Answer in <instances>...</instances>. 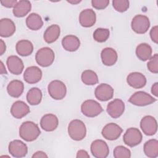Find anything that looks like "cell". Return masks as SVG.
<instances>
[{
  "instance_id": "obj_1",
  "label": "cell",
  "mask_w": 158,
  "mask_h": 158,
  "mask_svg": "<svg viewBox=\"0 0 158 158\" xmlns=\"http://www.w3.org/2000/svg\"><path fill=\"white\" fill-rule=\"evenodd\" d=\"M41 131L37 124L31 121H26L19 128V136L25 141H33L40 136Z\"/></svg>"
},
{
  "instance_id": "obj_2",
  "label": "cell",
  "mask_w": 158,
  "mask_h": 158,
  "mask_svg": "<svg viewBox=\"0 0 158 158\" xmlns=\"http://www.w3.org/2000/svg\"><path fill=\"white\" fill-rule=\"evenodd\" d=\"M69 136L75 141H81L85 138L86 134V128L85 123L80 120H72L68 126Z\"/></svg>"
},
{
  "instance_id": "obj_3",
  "label": "cell",
  "mask_w": 158,
  "mask_h": 158,
  "mask_svg": "<svg viewBox=\"0 0 158 158\" xmlns=\"http://www.w3.org/2000/svg\"><path fill=\"white\" fill-rule=\"evenodd\" d=\"M55 58L54 52L50 48L44 47L40 49L36 53L35 60L38 65L43 67L50 66Z\"/></svg>"
},
{
  "instance_id": "obj_4",
  "label": "cell",
  "mask_w": 158,
  "mask_h": 158,
  "mask_svg": "<svg viewBox=\"0 0 158 158\" xmlns=\"http://www.w3.org/2000/svg\"><path fill=\"white\" fill-rule=\"evenodd\" d=\"M48 91L50 96L56 100L64 99L67 93V88L64 83L60 80H55L49 83Z\"/></svg>"
},
{
  "instance_id": "obj_5",
  "label": "cell",
  "mask_w": 158,
  "mask_h": 158,
  "mask_svg": "<svg viewBox=\"0 0 158 158\" xmlns=\"http://www.w3.org/2000/svg\"><path fill=\"white\" fill-rule=\"evenodd\" d=\"M81 111L86 117H94L99 115L103 111V109L96 101L88 99L81 104Z\"/></svg>"
},
{
  "instance_id": "obj_6",
  "label": "cell",
  "mask_w": 158,
  "mask_h": 158,
  "mask_svg": "<svg viewBox=\"0 0 158 158\" xmlns=\"http://www.w3.org/2000/svg\"><path fill=\"white\" fill-rule=\"evenodd\" d=\"M128 101L137 106H145L156 102V99L146 92L139 91L133 93L129 98Z\"/></svg>"
},
{
  "instance_id": "obj_7",
  "label": "cell",
  "mask_w": 158,
  "mask_h": 158,
  "mask_svg": "<svg viewBox=\"0 0 158 158\" xmlns=\"http://www.w3.org/2000/svg\"><path fill=\"white\" fill-rule=\"evenodd\" d=\"M131 27L135 33L138 34H144L147 32L149 28V19L144 15H136L131 20Z\"/></svg>"
},
{
  "instance_id": "obj_8",
  "label": "cell",
  "mask_w": 158,
  "mask_h": 158,
  "mask_svg": "<svg viewBox=\"0 0 158 158\" xmlns=\"http://www.w3.org/2000/svg\"><path fill=\"white\" fill-rule=\"evenodd\" d=\"M142 138V134L138 128H130L124 133L123 141L126 145L133 148L138 145L141 142Z\"/></svg>"
},
{
  "instance_id": "obj_9",
  "label": "cell",
  "mask_w": 158,
  "mask_h": 158,
  "mask_svg": "<svg viewBox=\"0 0 158 158\" xmlns=\"http://www.w3.org/2000/svg\"><path fill=\"white\" fill-rule=\"evenodd\" d=\"M91 152L96 158H106L109 154L107 143L102 139H96L91 144Z\"/></svg>"
},
{
  "instance_id": "obj_10",
  "label": "cell",
  "mask_w": 158,
  "mask_h": 158,
  "mask_svg": "<svg viewBox=\"0 0 158 158\" xmlns=\"http://www.w3.org/2000/svg\"><path fill=\"white\" fill-rule=\"evenodd\" d=\"M123 131L122 128L115 123H109L106 125L102 130V136L110 141L117 139Z\"/></svg>"
},
{
  "instance_id": "obj_11",
  "label": "cell",
  "mask_w": 158,
  "mask_h": 158,
  "mask_svg": "<svg viewBox=\"0 0 158 158\" xmlns=\"http://www.w3.org/2000/svg\"><path fill=\"white\" fill-rule=\"evenodd\" d=\"M140 127L146 135L152 136L157 132V123L154 117L146 115L141 120Z\"/></svg>"
},
{
  "instance_id": "obj_12",
  "label": "cell",
  "mask_w": 158,
  "mask_h": 158,
  "mask_svg": "<svg viewBox=\"0 0 158 158\" xmlns=\"http://www.w3.org/2000/svg\"><path fill=\"white\" fill-rule=\"evenodd\" d=\"M9 152L14 157H23L28 153V147L23 141L15 139L9 144Z\"/></svg>"
},
{
  "instance_id": "obj_13",
  "label": "cell",
  "mask_w": 158,
  "mask_h": 158,
  "mask_svg": "<svg viewBox=\"0 0 158 158\" xmlns=\"http://www.w3.org/2000/svg\"><path fill=\"white\" fill-rule=\"evenodd\" d=\"M106 110L111 117L114 118H118L125 110V103L120 99H115L109 102Z\"/></svg>"
},
{
  "instance_id": "obj_14",
  "label": "cell",
  "mask_w": 158,
  "mask_h": 158,
  "mask_svg": "<svg viewBox=\"0 0 158 158\" xmlns=\"http://www.w3.org/2000/svg\"><path fill=\"white\" fill-rule=\"evenodd\" d=\"M94 95L98 100L107 101L113 98L114 89L108 84L101 83L96 88Z\"/></svg>"
},
{
  "instance_id": "obj_15",
  "label": "cell",
  "mask_w": 158,
  "mask_h": 158,
  "mask_svg": "<svg viewBox=\"0 0 158 158\" xmlns=\"http://www.w3.org/2000/svg\"><path fill=\"white\" fill-rule=\"evenodd\" d=\"M41 70L36 66H30L26 69L23 73L24 80L30 84H35L40 81L42 77Z\"/></svg>"
},
{
  "instance_id": "obj_16",
  "label": "cell",
  "mask_w": 158,
  "mask_h": 158,
  "mask_svg": "<svg viewBox=\"0 0 158 158\" xmlns=\"http://www.w3.org/2000/svg\"><path fill=\"white\" fill-rule=\"evenodd\" d=\"M59 125V120L56 115L52 114H47L42 117L40 120V126L46 131L55 130Z\"/></svg>"
},
{
  "instance_id": "obj_17",
  "label": "cell",
  "mask_w": 158,
  "mask_h": 158,
  "mask_svg": "<svg viewBox=\"0 0 158 158\" xmlns=\"http://www.w3.org/2000/svg\"><path fill=\"white\" fill-rule=\"evenodd\" d=\"M96 21L95 12L91 9H86L82 10L79 15V22L83 27H91Z\"/></svg>"
},
{
  "instance_id": "obj_18",
  "label": "cell",
  "mask_w": 158,
  "mask_h": 158,
  "mask_svg": "<svg viewBox=\"0 0 158 158\" xmlns=\"http://www.w3.org/2000/svg\"><path fill=\"white\" fill-rule=\"evenodd\" d=\"M30 112L29 106L22 101H17L10 108V114L15 118H22Z\"/></svg>"
},
{
  "instance_id": "obj_19",
  "label": "cell",
  "mask_w": 158,
  "mask_h": 158,
  "mask_svg": "<svg viewBox=\"0 0 158 158\" xmlns=\"http://www.w3.org/2000/svg\"><path fill=\"white\" fill-rule=\"evenodd\" d=\"M145 76L140 72L130 73L127 77V83L133 88L140 89L143 88L146 84Z\"/></svg>"
},
{
  "instance_id": "obj_20",
  "label": "cell",
  "mask_w": 158,
  "mask_h": 158,
  "mask_svg": "<svg viewBox=\"0 0 158 158\" xmlns=\"http://www.w3.org/2000/svg\"><path fill=\"white\" fill-rule=\"evenodd\" d=\"M6 64L9 72L14 75H20L24 68L22 60L17 56H10L6 60Z\"/></svg>"
},
{
  "instance_id": "obj_21",
  "label": "cell",
  "mask_w": 158,
  "mask_h": 158,
  "mask_svg": "<svg viewBox=\"0 0 158 158\" xmlns=\"http://www.w3.org/2000/svg\"><path fill=\"white\" fill-rule=\"evenodd\" d=\"M102 62L107 66H112L115 64L118 59L116 51L112 48H105L101 52Z\"/></svg>"
},
{
  "instance_id": "obj_22",
  "label": "cell",
  "mask_w": 158,
  "mask_h": 158,
  "mask_svg": "<svg viewBox=\"0 0 158 158\" xmlns=\"http://www.w3.org/2000/svg\"><path fill=\"white\" fill-rule=\"evenodd\" d=\"M15 25L10 19L4 18L0 20V35L7 38L12 36L15 31Z\"/></svg>"
},
{
  "instance_id": "obj_23",
  "label": "cell",
  "mask_w": 158,
  "mask_h": 158,
  "mask_svg": "<svg viewBox=\"0 0 158 158\" xmlns=\"http://www.w3.org/2000/svg\"><path fill=\"white\" fill-rule=\"evenodd\" d=\"M62 45L65 50L69 52H73L79 48L80 41L77 36L69 35L62 38Z\"/></svg>"
},
{
  "instance_id": "obj_24",
  "label": "cell",
  "mask_w": 158,
  "mask_h": 158,
  "mask_svg": "<svg viewBox=\"0 0 158 158\" xmlns=\"http://www.w3.org/2000/svg\"><path fill=\"white\" fill-rule=\"evenodd\" d=\"M31 9V4L29 1L20 0L17 2L14 7L12 12L14 16L17 17H23L25 16Z\"/></svg>"
},
{
  "instance_id": "obj_25",
  "label": "cell",
  "mask_w": 158,
  "mask_h": 158,
  "mask_svg": "<svg viewBox=\"0 0 158 158\" xmlns=\"http://www.w3.org/2000/svg\"><path fill=\"white\" fill-rule=\"evenodd\" d=\"M23 83L19 80H14L9 82L7 86L8 94L13 98L20 97L23 92Z\"/></svg>"
},
{
  "instance_id": "obj_26",
  "label": "cell",
  "mask_w": 158,
  "mask_h": 158,
  "mask_svg": "<svg viewBox=\"0 0 158 158\" xmlns=\"http://www.w3.org/2000/svg\"><path fill=\"white\" fill-rule=\"evenodd\" d=\"M60 33V29L59 26L56 24H53L46 29L44 33L43 38L47 43H52L58 39Z\"/></svg>"
},
{
  "instance_id": "obj_27",
  "label": "cell",
  "mask_w": 158,
  "mask_h": 158,
  "mask_svg": "<svg viewBox=\"0 0 158 158\" xmlns=\"http://www.w3.org/2000/svg\"><path fill=\"white\" fill-rule=\"evenodd\" d=\"M17 52L21 56H28L33 51V45L31 41L27 40L19 41L15 46Z\"/></svg>"
},
{
  "instance_id": "obj_28",
  "label": "cell",
  "mask_w": 158,
  "mask_h": 158,
  "mask_svg": "<svg viewBox=\"0 0 158 158\" xmlns=\"http://www.w3.org/2000/svg\"><path fill=\"white\" fill-rule=\"evenodd\" d=\"M152 50L151 46L147 43H141L136 48V55L142 61L149 59L152 56Z\"/></svg>"
},
{
  "instance_id": "obj_29",
  "label": "cell",
  "mask_w": 158,
  "mask_h": 158,
  "mask_svg": "<svg viewBox=\"0 0 158 158\" xmlns=\"http://www.w3.org/2000/svg\"><path fill=\"white\" fill-rule=\"evenodd\" d=\"M145 155L151 158L158 156V141L156 139H151L147 141L143 147Z\"/></svg>"
},
{
  "instance_id": "obj_30",
  "label": "cell",
  "mask_w": 158,
  "mask_h": 158,
  "mask_svg": "<svg viewBox=\"0 0 158 158\" xmlns=\"http://www.w3.org/2000/svg\"><path fill=\"white\" fill-rule=\"evenodd\" d=\"M26 25L30 30H38L43 27V22L39 14L31 13L26 19Z\"/></svg>"
},
{
  "instance_id": "obj_31",
  "label": "cell",
  "mask_w": 158,
  "mask_h": 158,
  "mask_svg": "<svg viewBox=\"0 0 158 158\" xmlns=\"http://www.w3.org/2000/svg\"><path fill=\"white\" fill-rule=\"evenodd\" d=\"M42 92L41 89L36 87H33L30 89L28 91L26 98L27 102L31 106L39 104L42 99Z\"/></svg>"
},
{
  "instance_id": "obj_32",
  "label": "cell",
  "mask_w": 158,
  "mask_h": 158,
  "mask_svg": "<svg viewBox=\"0 0 158 158\" xmlns=\"http://www.w3.org/2000/svg\"><path fill=\"white\" fill-rule=\"evenodd\" d=\"M82 82L86 85H94L98 83V77L96 73L91 70L83 71L81 75Z\"/></svg>"
},
{
  "instance_id": "obj_33",
  "label": "cell",
  "mask_w": 158,
  "mask_h": 158,
  "mask_svg": "<svg viewBox=\"0 0 158 158\" xmlns=\"http://www.w3.org/2000/svg\"><path fill=\"white\" fill-rule=\"evenodd\" d=\"M110 31L107 28H98L93 33V38L99 43H103L107 40L109 37Z\"/></svg>"
},
{
  "instance_id": "obj_34",
  "label": "cell",
  "mask_w": 158,
  "mask_h": 158,
  "mask_svg": "<svg viewBox=\"0 0 158 158\" xmlns=\"http://www.w3.org/2000/svg\"><path fill=\"white\" fill-rule=\"evenodd\" d=\"M113 156L115 158H130L131 152L130 149L123 146H118L114 149Z\"/></svg>"
},
{
  "instance_id": "obj_35",
  "label": "cell",
  "mask_w": 158,
  "mask_h": 158,
  "mask_svg": "<svg viewBox=\"0 0 158 158\" xmlns=\"http://www.w3.org/2000/svg\"><path fill=\"white\" fill-rule=\"evenodd\" d=\"M112 6L115 10L119 12H123L129 8L130 2L128 0H114Z\"/></svg>"
},
{
  "instance_id": "obj_36",
  "label": "cell",
  "mask_w": 158,
  "mask_h": 158,
  "mask_svg": "<svg viewBox=\"0 0 158 158\" xmlns=\"http://www.w3.org/2000/svg\"><path fill=\"white\" fill-rule=\"evenodd\" d=\"M147 67L148 70L154 73H158V54H155L153 56L149 59V62L147 64Z\"/></svg>"
},
{
  "instance_id": "obj_37",
  "label": "cell",
  "mask_w": 158,
  "mask_h": 158,
  "mask_svg": "<svg viewBox=\"0 0 158 158\" xmlns=\"http://www.w3.org/2000/svg\"><path fill=\"white\" fill-rule=\"evenodd\" d=\"M109 4V0H92V6L98 10L104 9L107 7Z\"/></svg>"
},
{
  "instance_id": "obj_38",
  "label": "cell",
  "mask_w": 158,
  "mask_h": 158,
  "mask_svg": "<svg viewBox=\"0 0 158 158\" xmlns=\"http://www.w3.org/2000/svg\"><path fill=\"white\" fill-rule=\"evenodd\" d=\"M158 27L157 25L153 27L150 31V36L153 42L156 44L158 43Z\"/></svg>"
},
{
  "instance_id": "obj_39",
  "label": "cell",
  "mask_w": 158,
  "mask_h": 158,
  "mask_svg": "<svg viewBox=\"0 0 158 158\" xmlns=\"http://www.w3.org/2000/svg\"><path fill=\"white\" fill-rule=\"evenodd\" d=\"M18 1H17L16 0H3V1H1V4L7 8H11V7H14L16 4L17 3Z\"/></svg>"
},
{
  "instance_id": "obj_40",
  "label": "cell",
  "mask_w": 158,
  "mask_h": 158,
  "mask_svg": "<svg viewBox=\"0 0 158 158\" xmlns=\"http://www.w3.org/2000/svg\"><path fill=\"white\" fill-rule=\"evenodd\" d=\"M77 157H82V158H89V155L88 154V152L85 151V150H83V149H81V150H79L77 153V156H76Z\"/></svg>"
},
{
  "instance_id": "obj_41",
  "label": "cell",
  "mask_w": 158,
  "mask_h": 158,
  "mask_svg": "<svg viewBox=\"0 0 158 158\" xmlns=\"http://www.w3.org/2000/svg\"><path fill=\"white\" fill-rule=\"evenodd\" d=\"M33 158H39V157H48V156L46 155V154L41 151H37L35 153L33 154V155L32 156Z\"/></svg>"
},
{
  "instance_id": "obj_42",
  "label": "cell",
  "mask_w": 158,
  "mask_h": 158,
  "mask_svg": "<svg viewBox=\"0 0 158 158\" xmlns=\"http://www.w3.org/2000/svg\"><path fill=\"white\" fill-rule=\"evenodd\" d=\"M151 93L156 97L158 96V83L156 82L154 83L151 88Z\"/></svg>"
},
{
  "instance_id": "obj_43",
  "label": "cell",
  "mask_w": 158,
  "mask_h": 158,
  "mask_svg": "<svg viewBox=\"0 0 158 158\" xmlns=\"http://www.w3.org/2000/svg\"><path fill=\"white\" fill-rule=\"evenodd\" d=\"M0 41H1V46H0V55L1 56V55H2V54L5 52V51H6V46L5 43L4 42V41H3L2 39H1Z\"/></svg>"
},
{
  "instance_id": "obj_44",
  "label": "cell",
  "mask_w": 158,
  "mask_h": 158,
  "mask_svg": "<svg viewBox=\"0 0 158 158\" xmlns=\"http://www.w3.org/2000/svg\"><path fill=\"white\" fill-rule=\"evenodd\" d=\"M1 74H7V71L6 67L2 61H1Z\"/></svg>"
},
{
  "instance_id": "obj_45",
  "label": "cell",
  "mask_w": 158,
  "mask_h": 158,
  "mask_svg": "<svg viewBox=\"0 0 158 158\" xmlns=\"http://www.w3.org/2000/svg\"><path fill=\"white\" fill-rule=\"evenodd\" d=\"M67 2L72 4H77L78 3H80L81 1H67Z\"/></svg>"
}]
</instances>
